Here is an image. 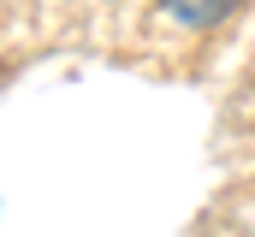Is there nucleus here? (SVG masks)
<instances>
[{
  "label": "nucleus",
  "mask_w": 255,
  "mask_h": 237,
  "mask_svg": "<svg viewBox=\"0 0 255 237\" xmlns=\"http://www.w3.org/2000/svg\"><path fill=\"white\" fill-rule=\"evenodd\" d=\"M238 0H160V18L184 24V30H214Z\"/></svg>",
  "instance_id": "nucleus-1"
}]
</instances>
